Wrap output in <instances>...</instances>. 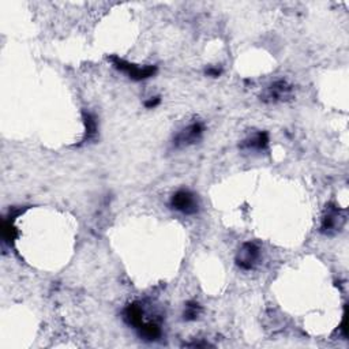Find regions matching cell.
<instances>
[{
  "label": "cell",
  "instance_id": "cell-1",
  "mask_svg": "<svg viewBox=\"0 0 349 349\" xmlns=\"http://www.w3.org/2000/svg\"><path fill=\"white\" fill-rule=\"evenodd\" d=\"M114 66L116 69H119L123 73L128 74V77L135 79V81H141V79H146V78L151 77L156 73V67L153 66H147V67H138V66L131 64L127 61L119 59V57H114Z\"/></svg>",
  "mask_w": 349,
  "mask_h": 349
},
{
  "label": "cell",
  "instance_id": "cell-2",
  "mask_svg": "<svg viewBox=\"0 0 349 349\" xmlns=\"http://www.w3.org/2000/svg\"><path fill=\"white\" fill-rule=\"evenodd\" d=\"M171 205L173 209L176 210L182 211L184 214H194L198 210V203H197V199L190 191L182 190L176 192V194L172 197Z\"/></svg>",
  "mask_w": 349,
  "mask_h": 349
},
{
  "label": "cell",
  "instance_id": "cell-3",
  "mask_svg": "<svg viewBox=\"0 0 349 349\" xmlns=\"http://www.w3.org/2000/svg\"><path fill=\"white\" fill-rule=\"evenodd\" d=\"M258 258H259V248L256 247L254 243H246L239 252L237 265L242 269L250 270Z\"/></svg>",
  "mask_w": 349,
  "mask_h": 349
},
{
  "label": "cell",
  "instance_id": "cell-4",
  "mask_svg": "<svg viewBox=\"0 0 349 349\" xmlns=\"http://www.w3.org/2000/svg\"><path fill=\"white\" fill-rule=\"evenodd\" d=\"M202 131H203L202 124H201V123H194V124H191V126L187 127L186 130H183L182 133L176 137L174 143H176V145H182V146L194 143L195 141H198L199 137L202 135Z\"/></svg>",
  "mask_w": 349,
  "mask_h": 349
},
{
  "label": "cell",
  "instance_id": "cell-5",
  "mask_svg": "<svg viewBox=\"0 0 349 349\" xmlns=\"http://www.w3.org/2000/svg\"><path fill=\"white\" fill-rule=\"evenodd\" d=\"M124 319L127 323L138 329L143 323V310L139 304H131L124 311Z\"/></svg>",
  "mask_w": 349,
  "mask_h": 349
},
{
  "label": "cell",
  "instance_id": "cell-6",
  "mask_svg": "<svg viewBox=\"0 0 349 349\" xmlns=\"http://www.w3.org/2000/svg\"><path fill=\"white\" fill-rule=\"evenodd\" d=\"M289 92H291V88H289L288 83L284 81H280L269 88L268 92H266V97L270 98L272 101H276V100L285 97Z\"/></svg>",
  "mask_w": 349,
  "mask_h": 349
},
{
  "label": "cell",
  "instance_id": "cell-7",
  "mask_svg": "<svg viewBox=\"0 0 349 349\" xmlns=\"http://www.w3.org/2000/svg\"><path fill=\"white\" fill-rule=\"evenodd\" d=\"M139 334L141 337H143L145 340H149V341H153V340H157V338L161 336V329L160 326L155 322H149V323H142L139 326Z\"/></svg>",
  "mask_w": 349,
  "mask_h": 349
},
{
  "label": "cell",
  "instance_id": "cell-8",
  "mask_svg": "<svg viewBox=\"0 0 349 349\" xmlns=\"http://www.w3.org/2000/svg\"><path fill=\"white\" fill-rule=\"evenodd\" d=\"M337 219H340L337 214V210L330 209L328 215H326L325 219H323V221H322V232H325V233H330L332 231H334V228L337 227V221H338Z\"/></svg>",
  "mask_w": 349,
  "mask_h": 349
},
{
  "label": "cell",
  "instance_id": "cell-9",
  "mask_svg": "<svg viewBox=\"0 0 349 349\" xmlns=\"http://www.w3.org/2000/svg\"><path fill=\"white\" fill-rule=\"evenodd\" d=\"M269 143V138L266 133H259L256 134L254 138H251L246 143V146L248 149H255V150H264L265 147L268 146Z\"/></svg>",
  "mask_w": 349,
  "mask_h": 349
},
{
  "label": "cell",
  "instance_id": "cell-10",
  "mask_svg": "<svg viewBox=\"0 0 349 349\" xmlns=\"http://www.w3.org/2000/svg\"><path fill=\"white\" fill-rule=\"evenodd\" d=\"M83 119H85L86 123V135H88V139L92 138L96 131H97V124H96V120L90 114H83Z\"/></svg>",
  "mask_w": 349,
  "mask_h": 349
},
{
  "label": "cell",
  "instance_id": "cell-11",
  "mask_svg": "<svg viewBox=\"0 0 349 349\" xmlns=\"http://www.w3.org/2000/svg\"><path fill=\"white\" fill-rule=\"evenodd\" d=\"M198 314H199L198 303H195V301H191V303H188V304H187V307H186L184 319H187V321H192V319H197Z\"/></svg>",
  "mask_w": 349,
  "mask_h": 349
},
{
  "label": "cell",
  "instance_id": "cell-12",
  "mask_svg": "<svg viewBox=\"0 0 349 349\" xmlns=\"http://www.w3.org/2000/svg\"><path fill=\"white\" fill-rule=\"evenodd\" d=\"M159 102H160V98L159 97H151L149 101H146V104L145 105L147 106V108H155V106H157L159 105Z\"/></svg>",
  "mask_w": 349,
  "mask_h": 349
}]
</instances>
